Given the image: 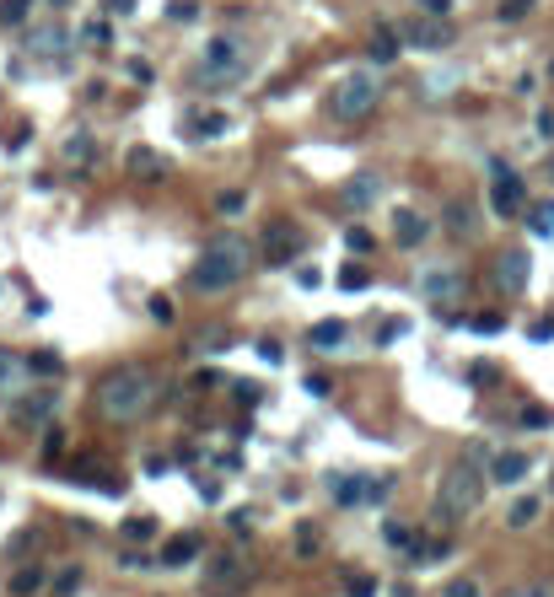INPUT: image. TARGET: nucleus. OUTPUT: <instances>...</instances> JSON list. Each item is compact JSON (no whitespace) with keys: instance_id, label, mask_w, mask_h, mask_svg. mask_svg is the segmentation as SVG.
<instances>
[{"instance_id":"f257e3e1","label":"nucleus","mask_w":554,"mask_h":597,"mask_svg":"<svg viewBox=\"0 0 554 597\" xmlns=\"http://www.w3.org/2000/svg\"><path fill=\"white\" fill-rule=\"evenodd\" d=\"M156 399H162V382H156V372H145V366H119V372H108V377L97 382V415L113 420V426L145 420Z\"/></svg>"},{"instance_id":"f03ea898","label":"nucleus","mask_w":554,"mask_h":597,"mask_svg":"<svg viewBox=\"0 0 554 597\" xmlns=\"http://www.w3.org/2000/svg\"><path fill=\"white\" fill-rule=\"evenodd\" d=\"M253 269V248H248V237H237V232H221V237H210L205 242V253L194 259V291H205V296H221V291H232L242 275Z\"/></svg>"},{"instance_id":"7ed1b4c3","label":"nucleus","mask_w":554,"mask_h":597,"mask_svg":"<svg viewBox=\"0 0 554 597\" xmlns=\"http://www.w3.org/2000/svg\"><path fill=\"white\" fill-rule=\"evenodd\" d=\"M248 75V38L242 32H215L205 48H199V65H194V81L205 92H221V86H237Z\"/></svg>"},{"instance_id":"20e7f679","label":"nucleus","mask_w":554,"mask_h":597,"mask_svg":"<svg viewBox=\"0 0 554 597\" xmlns=\"http://www.w3.org/2000/svg\"><path fill=\"white\" fill-rule=\"evenodd\" d=\"M372 108H377V75H372V70H350V75L334 81V92H329V113H334L339 124H361Z\"/></svg>"},{"instance_id":"39448f33","label":"nucleus","mask_w":554,"mask_h":597,"mask_svg":"<svg viewBox=\"0 0 554 597\" xmlns=\"http://www.w3.org/2000/svg\"><path fill=\"white\" fill-rule=\"evenodd\" d=\"M479 469L474 463H453L447 474H442V496H436V512H442V522H463L474 506H479Z\"/></svg>"},{"instance_id":"423d86ee","label":"nucleus","mask_w":554,"mask_h":597,"mask_svg":"<svg viewBox=\"0 0 554 597\" xmlns=\"http://www.w3.org/2000/svg\"><path fill=\"white\" fill-rule=\"evenodd\" d=\"M248 560L237 555V549H221V555H210V566H205V587L210 593H237V587H248Z\"/></svg>"},{"instance_id":"0eeeda50","label":"nucleus","mask_w":554,"mask_h":597,"mask_svg":"<svg viewBox=\"0 0 554 597\" xmlns=\"http://www.w3.org/2000/svg\"><path fill=\"white\" fill-rule=\"evenodd\" d=\"M404 38H409L415 48H426V54H436V48H447V43L458 38V27H453L447 16H415Z\"/></svg>"},{"instance_id":"6e6552de","label":"nucleus","mask_w":554,"mask_h":597,"mask_svg":"<svg viewBox=\"0 0 554 597\" xmlns=\"http://www.w3.org/2000/svg\"><path fill=\"white\" fill-rule=\"evenodd\" d=\"M420 296H426L436 312H453V302L463 296V275H453V269H431V275H420Z\"/></svg>"},{"instance_id":"1a4fd4ad","label":"nucleus","mask_w":554,"mask_h":597,"mask_svg":"<svg viewBox=\"0 0 554 597\" xmlns=\"http://www.w3.org/2000/svg\"><path fill=\"white\" fill-rule=\"evenodd\" d=\"M490 205H496V215H523V210H528L523 178H517L512 167H496V189H490Z\"/></svg>"},{"instance_id":"9d476101","label":"nucleus","mask_w":554,"mask_h":597,"mask_svg":"<svg viewBox=\"0 0 554 597\" xmlns=\"http://www.w3.org/2000/svg\"><path fill=\"white\" fill-rule=\"evenodd\" d=\"M296 248H302V232H296V226L275 221V226L264 232V259H269V264H286V259H291Z\"/></svg>"},{"instance_id":"9b49d317","label":"nucleus","mask_w":554,"mask_h":597,"mask_svg":"<svg viewBox=\"0 0 554 597\" xmlns=\"http://www.w3.org/2000/svg\"><path fill=\"white\" fill-rule=\"evenodd\" d=\"M426 215H415V210H393V242L399 248H415V242H426Z\"/></svg>"},{"instance_id":"f8f14e48","label":"nucleus","mask_w":554,"mask_h":597,"mask_svg":"<svg viewBox=\"0 0 554 597\" xmlns=\"http://www.w3.org/2000/svg\"><path fill=\"white\" fill-rule=\"evenodd\" d=\"M496 280H501L506 291H523V285H528V253H517V248L501 253V259H496Z\"/></svg>"},{"instance_id":"ddd939ff","label":"nucleus","mask_w":554,"mask_h":597,"mask_svg":"<svg viewBox=\"0 0 554 597\" xmlns=\"http://www.w3.org/2000/svg\"><path fill=\"white\" fill-rule=\"evenodd\" d=\"M528 469H533V463H528L523 452H496V458H490V479H496V485H517V479H528Z\"/></svg>"},{"instance_id":"4468645a","label":"nucleus","mask_w":554,"mask_h":597,"mask_svg":"<svg viewBox=\"0 0 554 597\" xmlns=\"http://www.w3.org/2000/svg\"><path fill=\"white\" fill-rule=\"evenodd\" d=\"M183 129H189L194 140H215V135H226V129H232V119H226V113H189V119H183Z\"/></svg>"},{"instance_id":"2eb2a0df","label":"nucleus","mask_w":554,"mask_h":597,"mask_svg":"<svg viewBox=\"0 0 554 597\" xmlns=\"http://www.w3.org/2000/svg\"><path fill=\"white\" fill-rule=\"evenodd\" d=\"M372 199H377V178L372 172H361V178L345 183V210H366Z\"/></svg>"},{"instance_id":"dca6fc26","label":"nucleus","mask_w":554,"mask_h":597,"mask_svg":"<svg viewBox=\"0 0 554 597\" xmlns=\"http://www.w3.org/2000/svg\"><path fill=\"white\" fill-rule=\"evenodd\" d=\"M523 221H528V232H539V237H554V199H539V205H528V210H523Z\"/></svg>"},{"instance_id":"f3484780","label":"nucleus","mask_w":554,"mask_h":597,"mask_svg":"<svg viewBox=\"0 0 554 597\" xmlns=\"http://www.w3.org/2000/svg\"><path fill=\"white\" fill-rule=\"evenodd\" d=\"M129 172H140V178H162L167 167H162V156H156L151 145H135V151H129Z\"/></svg>"},{"instance_id":"a211bd4d","label":"nucleus","mask_w":554,"mask_h":597,"mask_svg":"<svg viewBox=\"0 0 554 597\" xmlns=\"http://www.w3.org/2000/svg\"><path fill=\"white\" fill-rule=\"evenodd\" d=\"M22 372H27V366H22V361H16L11 350H0V399H11V393H16Z\"/></svg>"},{"instance_id":"6ab92c4d","label":"nucleus","mask_w":554,"mask_h":597,"mask_svg":"<svg viewBox=\"0 0 554 597\" xmlns=\"http://www.w3.org/2000/svg\"><path fill=\"white\" fill-rule=\"evenodd\" d=\"M393 54H399V32H393V27H377V32H372V59L388 65Z\"/></svg>"},{"instance_id":"aec40b11","label":"nucleus","mask_w":554,"mask_h":597,"mask_svg":"<svg viewBox=\"0 0 554 597\" xmlns=\"http://www.w3.org/2000/svg\"><path fill=\"white\" fill-rule=\"evenodd\" d=\"M92 156H97V151H92V135H70V140H65V162H70V167H92Z\"/></svg>"},{"instance_id":"412c9836","label":"nucleus","mask_w":554,"mask_h":597,"mask_svg":"<svg viewBox=\"0 0 554 597\" xmlns=\"http://www.w3.org/2000/svg\"><path fill=\"white\" fill-rule=\"evenodd\" d=\"M312 345L318 350H339L345 345V323L334 318V323H312Z\"/></svg>"},{"instance_id":"4be33fe9","label":"nucleus","mask_w":554,"mask_h":597,"mask_svg":"<svg viewBox=\"0 0 554 597\" xmlns=\"http://www.w3.org/2000/svg\"><path fill=\"white\" fill-rule=\"evenodd\" d=\"M199 555V539H172L167 549H162V566H189Z\"/></svg>"},{"instance_id":"5701e85b","label":"nucleus","mask_w":554,"mask_h":597,"mask_svg":"<svg viewBox=\"0 0 554 597\" xmlns=\"http://www.w3.org/2000/svg\"><path fill=\"white\" fill-rule=\"evenodd\" d=\"M48 404H54V399L38 393V399H27V404L16 409V420H22V426H43V420H48Z\"/></svg>"},{"instance_id":"b1692460","label":"nucleus","mask_w":554,"mask_h":597,"mask_svg":"<svg viewBox=\"0 0 554 597\" xmlns=\"http://www.w3.org/2000/svg\"><path fill=\"white\" fill-rule=\"evenodd\" d=\"M59 48H65V32H59V27H48V32L32 38V54H59Z\"/></svg>"},{"instance_id":"393cba45","label":"nucleus","mask_w":554,"mask_h":597,"mask_svg":"<svg viewBox=\"0 0 554 597\" xmlns=\"http://www.w3.org/2000/svg\"><path fill=\"white\" fill-rule=\"evenodd\" d=\"M151 533H156V522H151V517H129V522H124V539H129V544H145Z\"/></svg>"},{"instance_id":"a878e982","label":"nucleus","mask_w":554,"mask_h":597,"mask_svg":"<svg viewBox=\"0 0 554 597\" xmlns=\"http://www.w3.org/2000/svg\"><path fill=\"white\" fill-rule=\"evenodd\" d=\"M27 11H32V0H5V5H0V22H5V27H22Z\"/></svg>"},{"instance_id":"bb28decb","label":"nucleus","mask_w":554,"mask_h":597,"mask_svg":"<svg viewBox=\"0 0 554 597\" xmlns=\"http://www.w3.org/2000/svg\"><path fill=\"white\" fill-rule=\"evenodd\" d=\"M533 5H539V0H501V5H496V16H501V22H523Z\"/></svg>"},{"instance_id":"cd10ccee","label":"nucleus","mask_w":554,"mask_h":597,"mask_svg":"<svg viewBox=\"0 0 554 597\" xmlns=\"http://www.w3.org/2000/svg\"><path fill=\"white\" fill-rule=\"evenodd\" d=\"M38 587H43V571H16V576H11V593H16V597L38 593Z\"/></svg>"},{"instance_id":"c85d7f7f","label":"nucleus","mask_w":554,"mask_h":597,"mask_svg":"<svg viewBox=\"0 0 554 597\" xmlns=\"http://www.w3.org/2000/svg\"><path fill=\"white\" fill-rule=\"evenodd\" d=\"M533 517H539V501H533V496H523V501L512 506V528H528Z\"/></svg>"},{"instance_id":"c756f323","label":"nucleus","mask_w":554,"mask_h":597,"mask_svg":"<svg viewBox=\"0 0 554 597\" xmlns=\"http://www.w3.org/2000/svg\"><path fill=\"white\" fill-rule=\"evenodd\" d=\"M523 426H528V431H544V426H554V409H539V404L523 409Z\"/></svg>"},{"instance_id":"7c9ffc66","label":"nucleus","mask_w":554,"mask_h":597,"mask_svg":"<svg viewBox=\"0 0 554 597\" xmlns=\"http://www.w3.org/2000/svg\"><path fill=\"white\" fill-rule=\"evenodd\" d=\"M447 226L469 232V226H474V210H469V205H447Z\"/></svg>"},{"instance_id":"2f4dec72","label":"nucleus","mask_w":554,"mask_h":597,"mask_svg":"<svg viewBox=\"0 0 554 597\" xmlns=\"http://www.w3.org/2000/svg\"><path fill=\"white\" fill-rule=\"evenodd\" d=\"M296 533H302V539H296V549H302V555H318V528H312V522H302Z\"/></svg>"},{"instance_id":"473e14b6","label":"nucleus","mask_w":554,"mask_h":597,"mask_svg":"<svg viewBox=\"0 0 554 597\" xmlns=\"http://www.w3.org/2000/svg\"><path fill=\"white\" fill-rule=\"evenodd\" d=\"M215 205H221V210H226V215H237V210H242V205H248V199H242V194H237V189H226V194H221V199H215Z\"/></svg>"},{"instance_id":"72a5a7b5","label":"nucleus","mask_w":554,"mask_h":597,"mask_svg":"<svg viewBox=\"0 0 554 597\" xmlns=\"http://www.w3.org/2000/svg\"><path fill=\"white\" fill-rule=\"evenodd\" d=\"M447 597H479V582H469V576H463V582H447Z\"/></svg>"},{"instance_id":"f704fd0d","label":"nucleus","mask_w":554,"mask_h":597,"mask_svg":"<svg viewBox=\"0 0 554 597\" xmlns=\"http://www.w3.org/2000/svg\"><path fill=\"white\" fill-rule=\"evenodd\" d=\"M350 597H377V582H366V576H350Z\"/></svg>"},{"instance_id":"c9c22d12","label":"nucleus","mask_w":554,"mask_h":597,"mask_svg":"<svg viewBox=\"0 0 554 597\" xmlns=\"http://www.w3.org/2000/svg\"><path fill=\"white\" fill-rule=\"evenodd\" d=\"M151 318H156V323H172V302H167V296H156V302H151Z\"/></svg>"},{"instance_id":"e433bc0d","label":"nucleus","mask_w":554,"mask_h":597,"mask_svg":"<svg viewBox=\"0 0 554 597\" xmlns=\"http://www.w3.org/2000/svg\"><path fill=\"white\" fill-rule=\"evenodd\" d=\"M345 285H350V291H361V285H366V269H361V264H350V269H345Z\"/></svg>"},{"instance_id":"4c0bfd02","label":"nucleus","mask_w":554,"mask_h":597,"mask_svg":"<svg viewBox=\"0 0 554 597\" xmlns=\"http://www.w3.org/2000/svg\"><path fill=\"white\" fill-rule=\"evenodd\" d=\"M194 16V0H172V22H189Z\"/></svg>"},{"instance_id":"58836bf2","label":"nucleus","mask_w":554,"mask_h":597,"mask_svg":"<svg viewBox=\"0 0 554 597\" xmlns=\"http://www.w3.org/2000/svg\"><path fill=\"white\" fill-rule=\"evenodd\" d=\"M32 372H43V377H48V372H59V361H54V356H32Z\"/></svg>"},{"instance_id":"ea45409f","label":"nucleus","mask_w":554,"mask_h":597,"mask_svg":"<svg viewBox=\"0 0 554 597\" xmlns=\"http://www.w3.org/2000/svg\"><path fill=\"white\" fill-rule=\"evenodd\" d=\"M81 587V571H59V593H75Z\"/></svg>"},{"instance_id":"a19ab883","label":"nucleus","mask_w":554,"mask_h":597,"mask_svg":"<svg viewBox=\"0 0 554 597\" xmlns=\"http://www.w3.org/2000/svg\"><path fill=\"white\" fill-rule=\"evenodd\" d=\"M506 597H554V587H517V593H506Z\"/></svg>"},{"instance_id":"79ce46f5","label":"nucleus","mask_w":554,"mask_h":597,"mask_svg":"<svg viewBox=\"0 0 554 597\" xmlns=\"http://www.w3.org/2000/svg\"><path fill=\"white\" fill-rule=\"evenodd\" d=\"M108 5H113V11H129V5H135V0H108Z\"/></svg>"},{"instance_id":"37998d69","label":"nucleus","mask_w":554,"mask_h":597,"mask_svg":"<svg viewBox=\"0 0 554 597\" xmlns=\"http://www.w3.org/2000/svg\"><path fill=\"white\" fill-rule=\"evenodd\" d=\"M550 490H554V474H550Z\"/></svg>"},{"instance_id":"c03bdc74","label":"nucleus","mask_w":554,"mask_h":597,"mask_svg":"<svg viewBox=\"0 0 554 597\" xmlns=\"http://www.w3.org/2000/svg\"><path fill=\"white\" fill-rule=\"evenodd\" d=\"M550 178H554V162H550Z\"/></svg>"}]
</instances>
